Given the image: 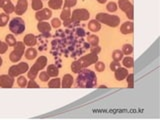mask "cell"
Here are the masks:
<instances>
[{
	"label": "cell",
	"instance_id": "6",
	"mask_svg": "<svg viewBox=\"0 0 160 120\" xmlns=\"http://www.w3.org/2000/svg\"><path fill=\"white\" fill-rule=\"evenodd\" d=\"M78 61H79V63L81 64L82 68L84 69L85 67L97 62V61H98V55L95 54V53H90V54L85 55V56L81 57Z\"/></svg>",
	"mask_w": 160,
	"mask_h": 120
},
{
	"label": "cell",
	"instance_id": "32",
	"mask_svg": "<svg viewBox=\"0 0 160 120\" xmlns=\"http://www.w3.org/2000/svg\"><path fill=\"white\" fill-rule=\"evenodd\" d=\"M5 40H6V44L9 45V46H14V45H15V43H16L15 37H14L13 35H11V34H8L6 36V38H5Z\"/></svg>",
	"mask_w": 160,
	"mask_h": 120
},
{
	"label": "cell",
	"instance_id": "42",
	"mask_svg": "<svg viewBox=\"0 0 160 120\" xmlns=\"http://www.w3.org/2000/svg\"><path fill=\"white\" fill-rule=\"evenodd\" d=\"M7 51V44L2 41H0V54L5 53Z\"/></svg>",
	"mask_w": 160,
	"mask_h": 120
},
{
	"label": "cell",
	"instance_id": "3",
	"mask_svg": "<svg viewBox=\"0 0 160 120\" xmlns=\"http://www.w3.org/2000/svg\"><path fill=\"white\" fill-rule=\"evenodd\" d=\"M46 64H47V58L45 56H40L38 59L36 60V62L34 63V65L31 67V69L29 70L28 77L30 79H34L36 77L37 73H38L41 69L44 68Z\"/></svg>",
	"mask_w": 160,
	"mask_h": 120
},
{
	"label": "cell",
	"instance_id": "16",
	"mask_svg": "<svg viewBox=\"0 0 160 120\" xmlns=\"http://www.w3.org/2000/svg\"><path fill=\"white\" fill-rule=\"evenodd\" d=\"M37 29L39 30V32L41 33H47L51 30V25L48 22L44 21H39V23L37 24Z\"/></svg>",
	"mask_w": 160,
	"mask_h": 120
},
{
	"label": "cell",
	"instance_id": "36",
	"mask_svg": "<svg viewBox=\"0 0 160 120\" xmlns=\"http://www.w3.org/2000/svg\"><path fill=\"white\" fill-rule=\"evenodd\" d=\"M17 83H18V85L20 87H25L27 85V80H26V78L24 76H20L18 78V80H17Z\"/></svg>",
	"mask_w": 160,
	"mask_h": 120
},
{
	"label": "cell",
	"instance_id": "23",
	"mask_svg": "<svg viewBox=\"0 0 160 120\" xmlns=\"http://www.w3.org/2000/svg\"><path fill=\"white\" fill-rule=\"evenodd\" d=\"M37 56V51L34 48H28L27 51L25 52V57L29 60L34 59Z\"/></svg>",
	"mask_w": 160,
	"mask_h": 120
},
{
	"label": "cell",
	"instance_id": "9",
	"mask_svg": "<svg viewBox=\"0 0 160 120\" xmlns=\"http://www.w3.org/2000/svg\"><path fill=\"white\" fill-rule=\"evenodd\" d=\"M52 12L51 10H49L48 8H45V9H40L36 12V19L39 20V21H44V20H47L51 17Z\"/></svg>",
	"mask_w": 160,
	"mask_h": 120
},
{
	"label": "cell",
	"instance_id": "31",
	"mask_svg": "<svg viewBox=\"0 0 160 120\" xmlns=\"http://www.w3.org/2000/svg\"><path fill=\"white\" fill-rule=\"evenodd\" d=\"M14 50L18 51L19 53H24V42H16L14 45Z\"/></svg>",
	"mask_w": 160,
	"mask_h": 120
},
{
	"label": "cell",
	"instance_id": "14",
	"mask_svg": "<svg viewBox=\"0 0 160 120\" xmlns=\"http://www.w3.org/2000/svg\"><path fill=\"white\" fill-rule=\"evenodd\" d=\"M118 5H119V7H120V9L122 11H124L125 13H126L128 10L131 9V8H133V5L130 3L129 0H119Z\"/></svg>",
	"mask_w": 160,
	"mask_h": 120
},
{
	"label": "cell",
	"instance_id": "30",
	"mask_svg": "<svg viewBox=\"0 0 160 120\" xmlns=\"http://www.w3.org/2000/svg\"><path fill=\"white\" fill-rule=\"evenodd\" d=\"M122 52H123V54L130 55L133 52V46L131 44L123 45V47H122Z\"/></svg>",
	"mask_w": 160,
	"mask_h": 120
},
{
	"label": "cell",
	"instance_id": "44",
	"mask_svg": "<svg viewBox=\"0 0 160 120\" xmlns=\"http://www.w3.org/2000/svg\"><path fill=\"white\" fill-rule=\"evenodd\" d=\"M75 32H76V34L80 37H83L84 35H86L85 31H84V29H82V28H77L76 30H75Z\"/></svg>",
	"mask_w": 160,
	"mask_h": 120
},
{
	"label": "cell",
	"instance_id": "45",
	"mask_svg": "<svg viewBox=\"0 0 160 120\" xmlns=\"http://www.w3.org/2000/svg\"><path fill=\"white\" fill-rule=\"evenodd\" d=\"M101 51V48L99 47L98 45L96 46H93V47L91 48V53H95V54H98L99 52Z\"/></svg>",
	"mask_w": 160,
	"mask_h": 120
},
{
	"label": "cell",
	"instance_id": "33",
	"mask_svg": "<svg viewBox=\"0 0 160 120\" xmlns=\"http://www.w3.org/2000/svg\"><path fill=\"white\" fill-rule=\"evenodd\" d=\"M127 78V84L129 88H133L134 86V74H128L126 76Z\"/></svg>",
	"mask_w": 160,
	"mask_h": 120
},
{
	"label": "cell",
	"instance_id": "50",
	"mask_svg": "<svg viewBox=\"0 0 160 120\" xmlns=\"http://www.w3.org/2000/svg\"><path fill=\"white\" fill-rule=\"evenodd\" d=\"M1 65H2V58L0 57V66H1Z\"/></svg>",
	"mask_w": 160,
	"mask_h": 120
},
{
	"label": "cell",
	"instance_id": "24",
	"mask_svg": "<svg viewBox=\"0 0 160 120\" xmlns=\"http://www.w3.org/2000/svg\"><path fill=\"white\" fill-rule=\"evenodd\" d=\"M22 55L21 53H19L18 51H15V50H13L12 52L10 53V60L12 61V62H17V61H19L20 59H21V57H22Z\"/></svg>",
	"mask_w": 160,
	"mask_h": 120
},
{
	"label": "cell",
	"instance_id": "2",
	"mask_svg": "<svg viewBox=\"0 0 160 120\" xmlns=\"http://www.w3.org/2000/svg\"><path fill=\"white\" fill-rule=\"evenodd\" d=\"M96 20L100 23L110 26V27H116L120 23V18L117 15H110L107 13H98L96 15Z\"/></svg>",
	"mask_w": 160,
	"mask_h": 120
},
{
	"label": "cell",
	"instance_id": "34",
	"mask_svg": "<svg viewBox=\"0 0 160 120\" xmlns=\"http://www.w3.org/2000/svg\"><path fill=\"white\" fill-rule=\"evenodd\" d=\"M106 8L109 12H115V11L117 10V4H116L115 2H109V3L107 4Z\"/></svg>",
	"mask_w": 160,
	"mask_h": 120
},
{
	"label": "cell",
	"instance_id": "49",
	"mask_svg": "<svg viewBox=\"0 0 160 120\" xmlns=\"http://www.w3.org/2000/svg\"><path fill=\"white\" fill-rule=\"evenodd\" d=\"M99 3H101V4H103V3H105V2L107 1V0H97Z\"/></svg>",
	"mask_w": 160,
	"mask_h": 120
},
{
	"label": "cell",
	"instance_id": "7",
	"mask_svg": "<svg viewBox=\"0 0 160 120\" xmlns=\"http://www.w3.org/2000/svg\"><path fill=\"white\" fill-rule=\"evenodd\" d=\"M71 16H72L71 19L76 20V21H85V20H88L90 14L88 12V10L86 9H75L72 12Z\"/></svg>",
	"mask_w": 160,
	"mask_h": 120
},
{
	"label": "cell",
	"instance_id": "5",
	"mask_svg": "<svg viewBox=\"0 0 160 120\" xmlns=\"http://www.w3.org/2000/svg\"><path fill=\"white\" fill-rule=\"evenodd\" d=\"M28 70V64L26 62H21L17 65H13L9 68V75L12 77H16Z\"/></svg>",
	"mask_w": 160,
	"mask_h": 120
},
{
	"label": "cell",
	"instance_id": "22",
	"mask_svg": "<svg viewBox=\"0 0 160 120\" xmlns=\"http://www.w3.org/2000/svg\"><path fill=\"white\" fill-rule=\"evenodd\" d=\"M123 59V62H122V64L126 67V68H132L133 66H134V59H133L132 57H125V58H122Z\"/></svg>",
	"mask_w": 160,
	"mask_h": 120
},
{
	"label": "cell",
	"instance_id": "8",
	"mask_svg": "<svg viewBox=\"0 0 160 120\" xmlns=\"http://www.w3.org/2000/svg\"><path fill=\"white\" fill-rule=\"evenodd\" d=\"M14 79L10 75H1L0 76V87L2 88H11L13 86Z\"/></svg>",
	"mask_w": 160,
	"mask_h": 120
},
{
	"label": "cell",
	"instance_id": "25",
	"mask_svg": "<svg viewBox=\"0 0 160 120\" xmlns=\"http://www.w3.org/2000/svg\"><path fill=\"white\" fill-rule=\"evenodd\" d=\"M31 6H32V9L38 11L43 7V3H42L41 0H32Z\"/></svg>",
	"mask_w": 160,
	"mask_h": 120
},
{
	"label": "cell",
	"instance_id": "18",
	"mask_svg": "<svg viewBox=\"0 0 160 120\" xmlns=\"http://www.w3.org/2000/svg\"><path fill=\"white\" fill-rule=\"evenodd\" d=\"M88 28L91 30L92 32H97L100 30L101 28V24L99 21H97V20H91L89 23H88Z\"/></svg>",
	"mask_w": 160,
	"mask_h": 120
},
{
	"label": "cell",
	"instance_id": "40",
	"mask_svg": "<svg viewBox=\"0 0 160 120\" xmlns=\"http://www.w3.org/2000/svg\"><path fill=\"white\" fill-rule=\"evenodd\" d=\"M27 87H28V88H39L38 84L34 81V79H30L29 83H27Z\"/></svg>",
	"mask_w": 160,
	"mask_h": 120
},
{
	"label": "cell",
	"instance_id": "39",
	"mask_svg": "<svg viewBox=\"0 0 160 120\" xmlns=\"http://www.w3.org/2000/svg\"><path fill=\"white\" fill-rule=\"evenodd\" d=\"M49 77H50V76L48 75V73L47 72H44V71L40 73V75H39L40 80L43 81V82H46V81H48L49 80Z\"/></svg>",
	"mask_w": 160,
	"mask_h": 120
},
{
	"label": "cell",
	"instance_id": "4",
	"mask_svg": "<svg viewBox=\"0 0 160 120\" xmlns=\"http://www.w3.org/2000/svg\"><path fill=\"white\" fill-rule=\"evenodd\" d=\"M9 29L14 34H21L25 30V22L20 17L13 18L9 23Z\"/></svg>",
	"mask_w": 160,
	"mask_h": 120
},
{
	"label": "cell",
	"instance_id": "10",
	"mask_svg": "<svg viewBox=\"0 0 160 120\" xmlns=\"http://www.w3.org/2000/svg\"><path fill=\"white\" fill-rule=\"evenodd\" d=\"M28 7V3H27V0H18L16 4V7L14 8V11L16 12V14L18 15H22L23 13L27 10Z\"/></svg>",
	"mask_w": 160,
	"mask_h": 120
},
{
	"label": "cell",
	"instance_id": "12",
	"mask_svg": "<svg viewBox=\"0 0 160 120\" xmlns=\"http://www.w3.org/2000/svg\"><path fill=\"white\" fill-rule=\"evenodd\" d=\"M133 29H134V26H133L132 22H124L121 26L120 30L122 34H130L133 32Z\"/></svg>",
	"mask_w": 160,
	"mask_h": 120
},
{
	"label": "cell",
	"instance_id": "35",
	"mask_svg": "<svg viewBox=\"0 0 160 120\" xmlns=\"http://www.w3.org/2000/svg\"><path fill=\"white\" fill-rule=\"evenodd\" d=\"M8 22V15L5 13H1L0 14V23H1V26L6 25Z\"/></svg>",
	"mask_w": 160,
	"mask_h": 120
},
{
	"label": "cell",
	"instance_id": "52",
	"mask_svg": "<svg viewBox=\"0 0 160 120\" xmlns=\"http://www.w3.org/2000/svg\"><path fill=\"white\" fill-rule=\"evenodd\" d=\"M0 26H1V23H0Z\"/></svg>",
	"mask_w": 160,
	"mask_h": 120
},
{
	"label": "cell",
	"instance_id": "15",
	"mask_svg": "<svg viewBox=\"0 0 160 120\" xmlns=\"http://www.w3.org/2000/svg\"><path fill=\"white\" fill-rule=\"evenodd\" d=\"M73 84V77L70 74H65L62 79V87L63 88H70Z\"/></svg>",
	"mask_w": 160,
	"mask_h": 120
},
{
	"label": "cell",
	"instance_id": "43",
	"mask_svg": "<svg viewBox=\"0 0 160 120\" xmlns=\"http://www.w3.org/2000/svg\"><path fill=\"white\" fill-rule=\"evenodd\" d=\"M51 24H52V26H53L54 28H58V27H59V26L61 25V22H60V20H59V19L54 18V19H52Z\"/></svg>",
	"mask_w": 160,
	"mask_h": 120
},
{
	"label": "cell",
	"instance_id": "17",
	"mask_svg": "<svg viewBox=\"0 0 160 120\" xmlns=\"http://www.w3.org/2000/svg\"><path fill=\"white\" fill-rule=\"evenodd\" d=\"M23 40H24V44L28 45V46H34L36 44V42H37L36 37L34 36L33 34H27L24 37V39H23Z\"/></svg>",
	"mask_w": 160,
	"mask_h": 120
},
{
	"label": "cell",
	"instance_id": "20",
	"mask_svg": "<svg viewBox=\"0 0 160 120\" xmlns=\"http://www.w3.org/2000/svg\"><path fill=\"white\" fill-rule=\"evenodd\" d=\"M48 73L49 76H57L58 74H59V69H58V67H56V65H49L48 68H47V71H46Z\"/></svg>",
	"mask_w": 160,
	"mask_h": 120
},
{
	"label": "cell",
	"instance_id": "51",
	"mask_svg": "<svg viewBox=\"0 0 160 120\" xmlns=\"http://www.w3.org/2000/svg\"><path fill=\"white\" fill-rule=\"evenodd\" d=\"M1 4H2V0H0V7H1Z\"/></svg>",
	"mask_w": 160,
	"mask_h": 120
},
{
	"label": "cell",
	"instance_id": "1",
	"mask_svg": "<svg viewBox=\"0 0 160 120\" xmlns=\"http://www.w3.org/2000/svg\"><path fill=\"white\" fill-rule=\"evenodd\" d=\"M97 83L95 73L91 70L82 69L77 77V85L81 88H93Z\"/></svg>",
	"mask_w": 160,
	"mask_h": 120
},
{
	"label": "cell",
	"instance_id": "38",
	"mask_svg": "<svg viewBox=\"0 0 160 120\" xmlns=\"http://www.w3.org/2000/svg\"><path fill=\"white\" fill-rule=\"evenodd\" d=\"M95 69L99 72H102V71H104V69H105V64L103 62H98L97 61L95 64Z\"/></svg>",
	"mask_w": 160,
	"mask_h": 120
},
{
	"label": "cell",
	"instance_id": "29",
	"mask_svg": "<svg viewBox=\"0 0 160 120\" xmlns=\"http://www.w3.org/2000/svg\"><path fill=\"white\" fill-rule=\"evenodd\" d=\"M88 43L92 46L98 45V43H99V38H98V36H96V35H89Z\"/></svg>",
	"mask_w": 160,
	"mask_h": 120
},
{
	"label": "cell",
	"instance_id": "46",
	"mask_svg": "<svg viewBox=\"0 0 160 120\" xmlns=\"http://www.w3.org/2000/svg\"><path fill=\"white\" fill-rule=\"evenodd\" d=\"M126 15L129 19H133V8H131L130 10H128L126 12Z\"/></svg>",
	"mask_w": 160,
	"mask_h": 120
},
{
	"label": "cell",
	"instance_id": "26",
	"mask_svg": "<svg viewBox=\"0 0 160 120\" xmlns=\"http://www.w3.org/2000/svg\"><path fill=\"white\" fill-rule=\"evenodd\" d=\"M48 86H49V88H59L61 86L60 79L59 78L52 79V80H50V82L48 83Z\"/></svg>",
	"mask_w": 160,
	"mask_h": 120
},
{
	"label": "cell",
	"instance_id": "41",
	"mask_svg": "<svg viewBox=\"0 0 160 120\" xmlns=\"http://www.w3.org/2000/svg\"><path fill=\"white\" fill-rule=\"evenodd\" d=\"M119 67H120V64H119L118 61H113V62L110 63V69H111L112 71H115Z\"/></svg>",
	"mask_w": 160,
	"mask_h": 120
},
{
	"label": "cell",
	"instance_id": "37",
	"mask_svg": "<svg viewBox=\"0 0 160 120\" xmlns=\"http://www.w3.org/2000/svg\"><path fill=\"white\" fill-rule=\"evenodd\" d=\"M76 2H77V0H65V1H64V6L67 7V8L73 7V6H75Z\"/></svg>",
	"mask_w": 160,
	"mask_h": 120
},
{
	"label": "cell",
	"instance_id": "21",
	"mask_svg": "<svg viewBox=\"0 0 160 120\" xmlns=\"http://www.w3.org/2000/svg\"><path fill=\"white\" fill-rule=\"evenodd\" d=\"M61 19L63 20V21H67V20L71 19V11L69 8L65 7L64 9L62 10V12H61Z\"/></svg>",
	"mask_w": 160,
	"mask_h": 120
},
{
	"label": "cell",
	"instance_id": "48",
	"mask_svg": "<svg viewBox=\"0 0 160 120\" xmlns=\"http://www.w3.org/2000/svg\"><path fill=\"white\" fill-rule=\"evenodd\" d=\"M84 47H85V48H90V44H89V43H84Z\"/></svg>",
	"mask_w": 160,
	"mask_h": 120
},
{
	"label": "cell",
	"instance_id": "13",
	"mask_svg": "<svg viewBox=\"0 0 160 120\" xmlns=\"http://www.w3.org/2000/svg\"><path fill=\"white\" fill-rule=\"evenodd\" d=\"M1 7L3 8V10L6 12L7 14L9 13H12L14 11V7L12 2L10 1V0H2V4H1Z\"/></svg>",
	"mask_w": 160,
	"mask_h": 120
},
{
	"label": "cell",
	"instance_id": "11",
	"mask_svg": "<svg viewBox=\"0 0 160 120\" xmlns=\"http://www.w3.org/2000/svg\"><path fill=\"white\" fill-rule=\"evenodd\" d=\"M127 75H128V70L126 68L119 67L118 69L115 70V78H116V80H118V81L123 80L124 78H126Z\"/></svg>",
	"mask_w": 160,
	"mask_h": 120
},
{
	"label": "cell",
	"instance_id": "28",
	"mask_svg": "<svg viewBox=\"0 0 160 120\" xmlns=\"http://www.w3.org/2000/svg\"><path fill=\"white\" fill-rule=\"evenodd\" d=\"M112 58L114 61H120L122 58H123V52L120 50H114L112 53Z\"/></svg>",
	"mask_w": 160,
	"mask_h": 120
},
{
	"label": "cell",
	"instance_id": "19",
	"mask_svg": "<svg viewBox=\"0 0 160 120\" xmlns=\"http://www.w3.org/2000/svg\"><path fill=\"white\" fill-rule=\"evenodd\" d=\"M62 4H63L62 0H49L48 1V6L55 10L60 9L61 6H62Z\"/></svg>",
	"mask_w": 160,
	"mask_h": 120
},
{
	"label": "cell",
	"instance_id": "27",
	"mask_svg": "<svg viewBox=\"0 0 160 120\" xmlns=\"http://www.w3.org/2000/svg\"><path fill=\"white\" fill-rule=\"evenodd\" d=\"M82 66L79 63V61H74L73 63L71 64V70L75 73H79L81 70H82Z\"/></svg>",
	"mask_w": 160,
	"mask_h": 120
},
{
	"label": "cell",
	"instance_id": "47",
	"mask_svg": "<svg viewBox=\"0 0 160 120\" xmlns=\"http://www.w3.org/2000/svg\"><path fill=\"white\" fill-rule=\"evenodd\" d=\"M64 34H65V33H64V31H62V30H58L57 32H56V33H55V36H64Z\"/></svg>",
	"mask_w": 160,
	"mask_h": 120
}]
</instances>
